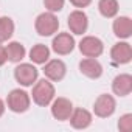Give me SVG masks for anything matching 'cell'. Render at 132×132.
Instances as JSON below:
<instances>
[{
  "mask_svg": "<svg viewBox=\"0 0 132 132\" xmlns=\"http://www.w3.org/2000/svg\"><path fill=\"white\" fill-rule=\"evenodd\" d=\"M53 51L57 54H69L75 48V39L69 33H59L53 39Z\"/></svg>",
  "mask_w": 132,
  "mask_h": 132,
  "instance_id": "obj_8",
  "label": "cell"
},
{
  "mask_svg": "<svg viewBox=\"0 0 132 132\" xmlns=\"http://www.w3.org/2000/svg\"><path fill=\"white\" fill-rule=\"evenodd\" d=\"M79 70L90 79H98L103 75V67L95 57H87L79 62Z\"/></svg>",
  "mask_w": 132,
  "mask_h": 132,
  "instance_id": "obj_12",
  "label": "cell"
},
{
  "mask_svg": "<svg viewBox=\"0 0 132 132\" xmlns=\"http://www.w3.org/2000/svg\"><path fill=\"white\" fill-rule=\"evenodd\" d=\"M79 50L87 57H98L103 53L104 45H103V42L98 37H95V36H86L79 42Z\"/></svg>",
  "mask_w": 132,
  "mask_h": 132,
  "instance_id": "obj_6",
  "label": "cell"
},
{
  "mask_svg": "<svg viewBox=\"0 0 132 132\" xmlns=\"http://www.w3.org/2000/svg\"><path fill=\"white\" fill-rule=\"evenodd\" d=\"M37 69L31 64H20L14 69V78L19 84L28 87V86H33V82L37 79Z\"/></svg>",
  "mask_w": 132,
  "mask_h": 132,
  "instance_id": "obj_4",
  "label": "cell"
},
{
  "mask_svg": "<svg viewBox=\"0 0 132 132\" xmlns=\"http://www.w3.org/2000/svg\"><path fill=\"white\" fill-rule=\"evenodd\" d=\"M65 72H67V67L61 59H53L47 62L44 67V75L51 81H61L65 76Z\"/></svg>",
  "mask_w": 132,
  "mask_h": 132,
  "instance_id": "obj_10",
  "label": "cell"
},
{
  "mask_svg": "<svg viewBox=\"0 0 132 132\" xmlns=\"http://www.w3.org/2000/svg\"><path fill=\"white\" fill-rule=\"evenodd\" d=\"M87 27H89V20H87L86 13H82L79 10L70 13V16H69V28H70V31L73 34H82V33H86Z\"/></svg>",
  "mask_w": 132,
  "mask_h": 132,
  "instance_id": "obj_11",
  "label": "cell"
},
{
  "mask_svg": "<svg viewBox=\"0 0 132 132\" xmlns=\"http://www.w3.org/2000/svg\"><path fill=\"white\" fill-rule=\"evenodd\" d=\"M8 61V57H6V51H5V48L3 47H0V67L5 64Z\"/></svg>",
  "mask_w": 132,
  "mask_h": 132,
  "instance_id": "obj_23",
  "label": "cell"
},
{
  "mask_svg": "<svg viewBox=\"0 0 132 132\" xmlns=\"http://www.w3.org/2000/svg\"><path fill=\"white\" fill-rule=\"evenodd\" d=\"M72 112H73V104L67 98H57L51 104V115L59 121L69 120Z\"/></svg>",
  "mask_w": 132,
  "mask_h": 132,
  "instance_id": "obj_7",
  "label": "cell"
},
{
  "mask_svg": "<svg viewBox=\"0 0 132 132\" xmlns=\"http://www.w3.org/2000/svg\"><path fill=\"white\" fill-rule=\"evenodd\" d=\"M54 98V87L47 79L37 81V84L33 87V101L37 106H48Z\"/></svg>",
  "mask_w": 132,
  "mask_h": 132,
  "instance_id": "obj_1",
  "label": "cell"
},
{
  "mask_svg": "<svg viewBox=\"0 0 132 132\" xmlns=\"http://www.w3.org/2000/svg\"><path fill=\"white\" fill-rule=\"evenodd\" d=\"M50 57V48L44 44H37L30 50V59L36 64H45Z\"/></svg>",
  "mask_w": 132,
  "mask_h": 132,
  "instance_id": "obj_16",
  "label": "cell"
},
{
  "mask_svg": "<svg viewBox=\"0 0 132 132\" xmlns=\"http://www.w3.org/2000/svg\"><path fill=\"white\" fill-rule=\"evenodd\" d=\"M112 90L118 96L129 95L132 92V76L127 75V73H123V75L115 76V79L112 82Z\"/></svg>",
  "mask_w": 132,
  "mask_h": 132,
  "instance_id": "obj_13",
  "label": "cell"
},
{
  "mask_svg": "<svg viewBox=\"0 0 132 132\" xmlns=\"http://www.w3.org/2000/svg\"><path fill=\"white\" fill-rule=\"evenodd\" d=\"M36 31L40 36H51L57 31L59 28V20L53 13H42L37 16L36 22H34Z\"/></svg>",
  "mask_w": 132,
  "mask_h": 132,
  "instance_id": "obj_2",
  "label": "cell"
},
{
  "mask_svg": "<svg viewBox=\"0 0 132 132\" xmlns=\"http://www.w3.org/2000/svg\"><path fill=\"white\" fill-rule=\"evenodd\" d=\"M98 10H100L101 16H104L107 19L115 17L117 13H118V2L117 0H100Z\"/></svg>",
  "mask_w": 132,
  "mask_h": 132,
  "instance_id": "obj_18",
  "label": "cell"
},
{
  "mask_svg": "<svg viewBox=\"0 0 132 132\" xmlns=\"http://www.w3.org/2000/svg\"><path fill=\"white\" fill-rule=\"evenodd\" d=\"M118 129L121 132H130L132 130V115L130 113H126L120 118L118 121Z\"/></svg>",
  "mask_w": 132,
  "mask_h": 132,
  "instance_id": "obj_20",
  "label": "cell"
},
{
  "mask_svg": "<svg viewBox=\"0 0 132 132\" xmlns=\"http://www.w3.org/2000/svg\"><path fill=\"white\" fill-rule=\"evenodd\" d=\"M113 33L120 39H127L132 34V20L126 16L115 19L113 22Z\"/></svg>",
  "mask_w": 132,
  "mask_h": 132,
  "instance_id": "obj_15",
  "label": "cell"
},
{
  "mask_svg": "<svg viewBox=\"0 0 132 132\" xmlns=\"http://www.w3.org/2000/svg\"><path fill=\"white\" fill-rule=\"evenodd\" d=\"M115 100L113 96L107 95V93H103L96 98L95 101V106H93V110H95V115L100 117V118H107L110 117L113 112H115Z\"/></svg>",
  "mask_w": 132,
  "mask_h": 132,
  "instance_id": "obj_5",
  "label": "cell"
},
{
  "mask_svg": "<svg viewBox=\"0 0 132 132\" xmlns=\"http://www.w3.org/2000/svg\"><path fill=\"white\" fill-rule=\"evenodd\" d=\"M69 120H70V123L75 129H86L92 123V115L86 109H75Z\"/></svg>",
  "mask_w": 132,
  "mask_h": 132,
  "instance_id": "obj_14",
  "label": "cell"
},
{
  "mask_svg": "<svg viewBox=\"0 0 132 132\" xmlns=\"http://www.w3.org/2000/svg\"><path fill=\"white\" fill-rule=\"evenodd\" d=\"M110 57L115 64H127L132 59V48L127 42H118L110 50Z\"/></svg>",
  "mask_w": 132,
  "mask_h": 132,
  "instance_id": "obj_9",
  "label": "cell"
},
{
  "mask_svg": "<svg viewBox=\"0 0 132 132\" xmlns=\"http://www.w3.org/2000/svg\"><path fill=\"white\" fill-rule=\"evenodd\" d=\"M6 103H8V107H10L13 112L22 113V112L28 110V107H30V96H28V93H27L25 90L14 89V90L10 92Z\"/></svg>",
  "mask_w": 132,
  "mask_h": 132,
  "instance_id": "obj_3",
  "label": "cell"
},
{
  "mask_svg": "<svg viewBox=\"0 0 132 132\" xmlns=\"http://www.w3.org/2000/svg\"><path fill=\"white\" fill-rule=\"evenodd\" d=\"M6 51V57L11 61V62H20L23 57H25V47L19 42H11L8 44V47L5 48Z\"/></svg>",
  "mask_w": 132,
  "mask_h": 132,
  "instance_id": "obj_17",
  "label": "cell"
},
{
  "mask_svg": "<svg viewBox=\"0 0 132 132\" xmlns=\"http://www.w3.org/2000/svg\"><path fill=\"white\" fill-rule=\"evenodd\" d=\"M44 5L50 13H56L64 8V0H44Z\"/></svg>",
  "mask_w": 132,
  "mask_h": 132,
  "instance_id": "obj_21",
  "label": "cell"
},
{
  "mask_svg": "<svg viewBox=\"0 0 132 132\" xmlns=\"http://www.w3.org/2000/svg\"><path fill=\"white\" fill-rule=\"evenodd\" d=\"M70 3L76 8H86L92 3V0H70Z\"/></svg>",
  "mask_w": 132,
  "mask_h": 132,
  "instance_id": "obj_22",
  "label": "cell"
},
{
  "mask_svg": "<svg viewBox=\"0 0 132 132\" xmlns=\"http://www.w3.org/2000/svg\"><path fill=\"white\" fill-rule=\"evenodd\" d=\"M14 33V22L10 17H0V42H6Z\"/></svg>",
  "mask_w": 132,
  "mask_h": 132,
  "instance_id": "obj_19",
  "label": "cell"
},
{
  "mask_svg": "<svg viewBox=\"0 0 132 132\" xmlns=\"http://www.w3.org/2000/svg\"><path fill=\"white\" fill-rule=\"evenodd\" d=\"M3 112H5V104H3V101L0 100V117L3 115Z\"/></svg>",
  "mask_w": 132,
  "mask_h": 132,
  "instance_id": "obj_24",
  "label": "cell"
}]
</instances>
